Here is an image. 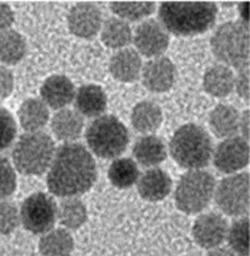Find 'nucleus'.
Wrapping results in <instances>:
<instances>
[{
    "mask_svg": "<svg viewBox=\"0 0 250 256\" xmlns=\"http://www.w3.org/2000/svg\"><path fill=\"white\" fill-rule=\"evenodd\" d=\"M170 153L180 168L200 170L212 160V140L204 128L187 124L179 128L171 138Z\"/></svg>",
    "mask_w": 250,
    "mask_h": 256,
    "instance_id": "3",
    "label": "nucleus"
},
{
    "mask_svg": "<svg viewBox=\"0 0 250 256\" xmlns=\"http://www.w3.org/2000/svg\"><path fill=\"white\" fill-rule=\"evenodd\" d=\"M27 42L17 31L8 30L0 34V62L8 65H15L25 56Z\"/></svg>",
    "mask_w": 250,
    "mask_h": 256,
    "instance_id": "28",
    "label": "nucleus"
},
{
    "mask_svg": "<svg viewBox=\"0 0 250 256\" xmlns=\"http://www.w3.org/2000/svg\"><path fill=\"white\" fill-rule=\"evenodd\" d=\"M142 68L143 64L140 54L130 48L118 50L117 54H113L109 64L111 76L121 82H134L138 80L142 73Z\"/></svg>",
    "mask_w": 250,
    "mask_h": 256,
    "instance_id": "17",
    "label": "nucleus"
},
{
    "mask_svg": "<svg viewBox=\"0 0 250 256\" xmlns=\"http://www.w3.org/2000/svg\"><path fill=\"white\" fill-rule=\"evenodd\" d=\"M101 38L103 44L109 48L123 50L133 42V31L127 22L119 18H110L102 24Z\"/></svg>",
    "mask_w": 250,
    "mask_h": 256,
    "instance_id": "26",
    "label": "nucleus"
},
{
    "mask_svg": "<svg viewBox=\"0 0 250 256\" xmlns=\"http://www.w3.org/2000/svg\"><path fill=\"white\" fill-rule=\"evenodd\" d=\"M20 125L27 133L40 132L49 121V108L40 98L25 100L17 112Z\"/></svg>",
    "mask_w": 250,
    "mask_h": 256,
    "instance_id": "23",
    "label": "nucleus"
},
{
    "mask_svg": "<svg viewBox=\"0 0 250 256\" xmlns=\"http://www.w3.org/2000/svg\"><path fill=\"white\" fill-rule=\"evenodd\" d=\"M207 256H237L232 250L224 248V247H216V248L209 250Z\"/></svg>",
    "mask_w": 250,
    "mask_h": 256,
    "instance_id": "39",
    "label": "nucleus"
},
{
    "mask_svg": "<svg viewBox=\"0 0 250 256\" xmlns=\"http://www.w3.org/2000/svg\"><path fill=\"white\" fill-rule=\"evenodd\" d=\"M20 224V211L15 203L0 200V235H9Z\"/></svg>",
    "mask_w": 250,
    "mask_h": 256,
    "instance_id": "32",
    "label": "nucleus"
},
{
    "mask_svg": "<svg viewBox=\"0 0 250 256\" xmlns=\"http://www.w3.org/2000/svg\"><path fill=\"white\" fill-rule=\"evenodd\" d=\"M53 140L44 132L25 133L12 150V160L24 176H41L48 172L54 156Z\"/></svg>",
    "mask_w": 250,
    "mask_h": 256,
    "instance_id": "5",
    "label": "nucleus"
},
{
    "mask_svg": "<svg viewBox=\"0 0 250 256\" xmlns=\"http://www.w3.org/2000/svg\"><path fill=\"white\" fill-rule=\"evenodd\" d=\"M15 22V14L5 3H0V34L8 31Z\"/></svg>",
    "mask_w": 250,
    "mask_h": 256,
    "instance_id": "37",
    "label": "nucleus"
},
{
    "mask_svg": "<svg viewBox=\"0 0 250 256\" xmlns=\"http://www.w3.org/2000/svg\"><path fill=\"white\" fill-rule=\"evenodd\" d=\"M243 133V138L249 140V110H245L243 117H240V129Z\"/></svg>",
    "mask_w": 250,
    "mask_h": 256,
    "instance_id": "38",
    "label": "nucleus"
},
{
    "mask_svg": "<svg viewBox=\"0 0 250 256\" xmlns=\"http://www.w3.org/2000/svg\"><path fill=\"white\" fill-rule=\"evenodd\" d=\"M110 8L119 19L138 22L151 15L156 6L154 2H113Z\"/></svg>",
    "mask_w": 250,
    "mask_h": 256,
    "instance_id": "30",
    "label": "nucleus"
},
{
    "mask_svg": "<svg viewBox=\"0 0 250 256\" xmlns=\"http://www.w3.org/2000/svg\"><path fill=\"white\" fill-rule=\"evenodd\" d=\"M139 168L131 158H115L109 168V180L118 188H129L138 182Z\"/></svg>",
    "mask_w": 250,
    "mask_h": 256,
    "instance_id": "29",
    "label": "nucleus"
},
{
    "mask_svg": "<svg viewBox=\"0 0 250 256\" xmlns=\"http://www.w3.org/2000/svg\"><path fill=\"white\" fill-rule=\"evenodd\" d=\"M249 172L232 174L217 184L213 198L224 214L229 216H244L249 211Z\"/></svg>",
    "mask_w": 250,
    "mask_h": 256,
    "instance_id": "8",
    "label": "nucleus"
},
{
    "mask_svg": "<svg viewBox=\"0 0 250 256\" xmlns=\"http://www.w3.org/2000/svg\"><path fill=\"white\" fill-rule=\"evenodd\" d=\"M217 6L208 2H167L160 4L159 20L167 32L196 36L215 26Z\"/></svg>",
    "mask_w": 250,
    "mask_h": 256,
    "instance_id": "2",
    "label": "nucleus"
},
{
    "mask_svg": "<svg viewBox=\"0 0 250 256\" xmlns=\"http://www.w3.org/2000/svg\"><path fill=\"white\" fill-rule=\"evenodd\" d=\"M97 180V164L81 144L69 142L54 152L48 168L46 186L53 195L73 198L87 192Z\"/></svg>",
    "mask_w": 250,
    "mask_h": 256,
    "instance_id": "1",
    "label": "nucleus"
},
{
    "mask_svg": "<svg viewBox=\"0 0 250 256\" xmlns=\"http://www.w3.org/2000/svg\"><path fill=\"white\" fill-rule=\"evenodd\" d=\"M176 80V66L168 58H155L142 68V81L146 89L154 93L170 90Z\"/></svg>",
    "mask_w": 250,
    "mask_h": 256,
    "instance_id": "14",
    "label": "nucleus"
},
{
    "mask_svg": "<svg viewBox=\"0 0 250 256\" xmlns=\"http://www.w3.org/2000/svg\"><path fill=\"white\" fill-rule=\"evenodd\" d=\"M129 141V130L114 116H99L86 129L87 146L99 158H118L127 149Z\"/></svg>",
    "mask_w": 250,
    "mask_h": 256,
    "instance_id": "6",
    "label": "nucleus"
},
{
    "mask_svg": "<svg viewBox=\"0 0 250 256\" xmlns=\"http://www.w3.org/2000/svg\"><path fill=\"white\" fill-rule=\"evenodd\" d=\"M216 188V180L205 170H190L179 180L175 188V203L186 214H199L211 203Z\"/></svg>",
    "mask_w": 250,
    "mask_h": 256,
    "instance_id": "7",
    "label": "nucleus"
},
{
    "mask_svg": "<svg viewBox=\"0 0 250 256\" xmlns=\"http://www.w3.org/2000/svg\"><path fill=\"white\" fill-rule=\"evenodd\" d=\"M211 48L223 65L233 68H249L250 36L248 24L228 22L217 28L211 38Z\"/></svg>",
    "mask_w": 250,
    "mask_h": 256,
    "instance_id": "4",
    "label": "nucleus"
},
{
    "mask_svg": "<svg viewBox=\"0 0 250 256\" xmlns=\"http://www.w3.org/2000/svg\"><path fill=\"white\" fill-rule=\"evenodd\" d=\"M163 122V113L154 101H140L131 112V125L142 134L155 133Z\"/></svg>",
    "mask_w": 250,
    "mask_h": 256,
    "instance_id": "21",
    "label": "nucleus"
},
{
    "mask_svg": "<svg viewBox=\"0 0 250 256\" xmlns=\"http://www.w3.org/2000/svg\"><path fill=\"white\" fill-rule=\"evenodd\" d=\"M133 154L138 164L144 168H155L167 158V148L162 138L147 134L139 138L133 148Z\"/></svg>",
    "mask_w": 250,
    "mask_h": 256,
    "instance_id": "20",
    "label": "nucleus"
},
{
    "mask_svg": "<svg viewBox=\"0 0 250 256\" xmlns=\"http://www.w3.org/2000/svg\"><path fill=\"white\" fill-rule=\"evenodd\" d=\"M235 89L241 98L249 101V68L240 69L239 74L235 76Z\"/></svg>",
    "mask_w": 250,
    "mask_h": 256,
    "instance_id": "35",
    "label": "nucleus"
},
{
    "mask_svg": "<svg viewBox=\"0 0 250 256\" xmlns=\"http://www.w3.org/2000/svg\"><path fill=\"white\" fill-rule=\"evenodd\" d=\"M228 228L229 226L227 219L216 212H208L200 215L195 220L192 235L195 242L201 248L212 250L223 244L224 240L227 239Z\"/></svg>",
    "mask_w": 250,
    "mask_h": 256,
    "instance_id": "12",
    "label": "nucleus"
},
{
    "mask_svg": "<svg viewBox=\"0 0 250 256\" xmlns=\"http://www.w3.org/2000/svg\"><path fill=\"white\" fill-rule=\"evenodd\" d=\"M16 190V172L11 162L0 156V200L8 198Z\"/></svg>",
    "mask_w": 250,
    "mask_h": 256,
    "instance_id": "33",
    "label": "nucleus"
},
{
    "mask_svg": "<svg viewBox=\"0 0 250 256\" xmlns=\"http://www.w3.org/2000/svg\"><path fill=\"white\" fill-rule=\"evenodd\" d=\"M77 112L85 117L97 118L103 114L107 106L106 93L99 85H82L76 92L74 97Z\"/></svg>",
    "mask_w": 250,
    "mask_h": 256,
    "instance_id": "18",
    "label": "nucleus"
},
{
    "mask_svg": "<svg viewBox=\"0 0 250 256\" xmlns=\"http://www.w3.org/2000/svg\"><path fill=\"white\" fill-rule=\"evenodd\" d=\"M133 42L138 54L146 58H160L168 48L170 36L163 26L156 20H144L140 23L133 34Z\"/></svg>",
    "mask_w": 250,
    "mask_h": 256,
    "instance_id": "11",
    "label": "nucleus"
},
{
    "mask_svg": "<svg viewBox=\"0 0 250 256\" xmlns=\"http://www.w3.org/2000/svg\"><path fill=\"white\" fill-rule=\"evenodd\" d=\"M209 125L216 137H233L240 129V113L231 105H217L211 113Z\"/></svg>",
    "mask_w": 250,
    "mask_h": 256,
    "instance_id": "24",
    "label": "nucleus"
},
{
    "mask_svg": "<svg viewBox=\"0 0 250 256\" xmlns=\"http://www.w3.org/2000/svg\"><path fill=\"white\" fill-rule=\"evenodd\" d=\"M212 156L217 170L224 174H236L249 164V141L237 136L225 138L213 150Z\"/></svg>",
    "mask_w": 250,
    "mask_h": 256,
    "instance_id": "10",
    "label": "nucleus"
},
{
    "mask_svg": "<svg viewBox=\"0 0 250 256\" xmlns=\"http://www.w3.org/2000/svg\"><path fill=\"white\" fill-rule=\"evenodd\" d=\"M57 218L64 227L69 230H78L85 224L87 219V210L85 203L77 196L65 198L57 206Z\"/></svg>",
    "mask_w": 250,
    "mask_h": 256,
    "instance_id": "27",
    "label": "nucleus"
},
{
    "mask_svg": "<svg viewBox=\"0 0 250 256\" xmlns=\"http://www.w3.org/2000/svg\"><path fill=\"white\" fill-rule=\"evenodd\" d=\"M16 137L15 118L7 109L0 106V152L11 146Z\"/></svg>",
    "mask_w": 250,
    "mask_h": 256,
    "instance_id": "34",
    "label": "nucleus"
},
{
    "mask_svg": "<svg viewBox=\"0 0 250 256\" xmlns=\"http://www.w3.org/2000/svg\"><path fill=\"white\" fill-rule=\"evenodd\" d=\"M38 250L42 256H70L74 250V240L65 228H53L42 235Z\"/></svg>",
    "mask_w": 250,
    "mask_h": 256,
    "instance_id": "25",
    "label": "nucleus"
},
{
    "mask_svg": "<svg viewBox=\"0 0 250 256\" xmlns=\"http://www.w3.org/2000/svg\"><path fill=\"white\" fill-rule=\"evenodd\" d=\"M228 243L236 255L249 256V218H241L228 228Z\"/></svg>",
    "mask_w": 250,
    "mask_h": 256,
    "instance_id": "31",
    "label": "nucleus"
},
{
    "mask_svg": "<svg viewBox=\"0 0 250 256\" xmlns=\"http://www.w3.org/2000/svg\"><path fill=\"white\" fill-rule=\"evenodd\" d=\"M13 89V74L7 66L0 65V101L5 100Z\"/></svg>",
    "mask_w": 250,
    "mask_h": 256,
    "instance_id": "36",
    "label": "nucleus"
},
{
    "mask_svg": "<svg viewBox=\"0 0 250 256\" xmlns=\"http://www.w3.org/2000/svg\"><path fill=\"white\" fill-rule=\"evenodd\" d=\"M40 94L46 106L60 110L73 102L76 97V89L66 76L53 74L44 81L40 89Z\"/></svg>",
    "mask_w": 250,
    "mask_h": 256,
    "instance_id": "15",
    "label": "nucleus"
},
{
    "mask_svg": "<svg viewBox=\"0 0 250 256\" xmlns=\"http://www.w3.org/2000/svg\"><path fill=\"white\" fill-rule=\"evenodd\" d=\"M172 180L164 170L158 168H148L138 178V192L144 200L159 202L170 195Z\"/></svg>",
    "mask_w": 250,
    "mask_h": 256,
    "instance_id": "16",
    "label": "nucleus"
},
{
    "mask_svg": "<svg viewBox=\"0 0 250 256\" xmlns=\"http://www.w3.org/2000/svg\"><path fill=\"white\" fill-rule=\"evenodd\" d=\"M102 24V12L95 4L78 3L69 11V31L77 38H93L101 31Z\"/></svg>",
    "mask_w": 250,
    "mask_h": 256,
    "instance_id": "13",
    "label": "nucleus"
},
{
    "mask_svg": "<svg viewBox=\"0 0 250 256\" xmlns=\"http://www.w3.org/2000/svg\"><path fill=\"white\" fill-rule=\"evenodd\" d=\"M248 6H249L248 3L240 4V14H241V16H243V18H244V15H245V20H247V22H248Z\"/></svg>",
    "mask_w": 250,
    "mask_h": 256,
    "instance_id": "40",
    "label": "nucleus"
},
{
    "mask_svg": "<svg viewBox=\"0 0 250 256\" xmlns=\"http://www.w3.org/2000/svg\"><path fill=\"white\" fill-rule=\"evenodd\" d=\"M50 128L57 140L64 142L74 141L82 133L83 118L77 110L64 108L53 116Z\"/></svg>",
    "mask_w": 250,
    "mask_h": 256,
    "instance_id": "22",
    "label": "nucleus"
},
{
    "mask_svg": "<svg viewBox=\"0 0 250 256\" xmlns=\"http://www.w3.org/2000/svg\"><path fill=\"white\" fill-rule=\"evenodd\" d=\"M203 86L208 94L216 98L229 96L235 89V74L229 66L217 64L207 69L203 77Z\"/></svg>",
    "mask_w": 250,
    "mask_h": 256,
    "instance_id": "19",
    "label": "nucleus"
},
{
    "mask_svg": "<svg viewBox=\"0 0 250 256\" xmlns=\"http://www.w3.org/2000/svg\"><path fill=\"white\" fill-rule=\"evenodd\" d=\"M56 219L57 204L45 192H34L21 203L20 222L29 232L44 235L53 230Z\"/></svg>",
    "mask_w": 250,
    "mask_h": 256,
    "instance_id": "9",
    "label": "nucleus"
}]
</instances>
